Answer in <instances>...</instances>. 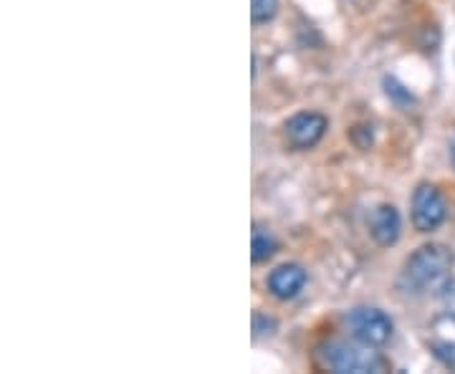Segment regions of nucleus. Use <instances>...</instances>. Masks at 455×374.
<instances>
[{
	"instance_id": "nucleus-5",
	"label": "nucleus",
	"mask_w": 455,
	"mask_h": 374,
	"mask_svg": "<svg viewBox=\"0 0 455 374\" xmlns=\"http://www.w3.org/2000/svg\"><path fill=\"white\" fill-rule=\"evenodd\" d=\"M326 131V116L316 112H301L286 122V137L296 149H311L319 145V139Z\"/></svg>"
},
{
	"instance_id": "nucleus-8",
	"label": "nucleus",
	"mask_w": 455,
	"mask_h": 374,
	"mask_svg": "<svg viewBox=\"0 0 455 374\" xmlns=\"http://www.w3.org/2000/svg\"><path fill=\"white\" fill-rule=\"evenodd\" d=\"M274 253H276V241L260 228L253 230V245H251V259H253V263L268 260Z\"/></svg>"
},
{
	"instance_id": "nucleus-12",
	"label": "nucleus",
	"mask_w": 455,
	"mask_h": 374,
	"mask_svg": "<svg viewBox=\"0 0 455 374\" xmlns=\"http://www.w3.org/2000/svg\"><path fill=\"white\" fill-rule=\"evenodd\" d=\"M451 160H453V167H455V142L453 147H451Z\"/></svg>"
},
{
	"instance_id": "nucleus-11",
	"label": "nucleus",
	"mask_w": 455,
	"mask_h": 374,
	"mask_svg": "<svg viewBox=\"0 0 455 374\" xmlns=\"http://www.w3.org/2000/svg\"><path fill=\"white\" fill-rule=\"evenodd\" d=\"M271 329H276V322L256 314V319H253V331H256V337H259V334H271Z\"/></svg>"
},
{
	"instance_id": "nucleus-6",
	"label": "nucleus",
	"mask_w": 455,
	"mask_h": 374,
	"mask_svg": "<svg viewBox=\"0 0 455 374\" xmlns=\"http://www.w3.org/2000/svg\"><path fill=\"white\" fill-rule=\"evenodd\" d=\"M304 283H307V271L296 263L278 266L276 271L268 276V289L276 298H293L304 289Z\"/></svg>"
},
{
	"instance_id": "nucleus-1",
	"label": "nucleus",
	"mask_w": 455,
	"mask_h": 374,
	"mask_svg": "<svg viewBox=\"0 0 455 374\" xmlns=\"http://www.w3.org/2000/svg\"><path fill=\"white\" fill-rule=\"evenodd\" d=\"M453 256L445 245L430 243L418 248L405 266V281L412 291L435 293L448 286Z\"/></svg>"
},
{
	"instance_id": "nucleus-4",
	"label": "nucleus",
	"mask_w": 455,
	"mask_h": 374,
	"mask_svg": "<svg viewBox=\"0 0 455 374\" xmlns=\"http://www.w3.org/2000/svg\"><path fill=\"white\" fill-rule=\"evenodd\" d=\"M352 331L359 342L382 346L390 342L392 337V319L379 309H357L349 316Z\"/></svg>"
},
{
	"instance_id": "nucleus-9",
	"label": "nucleus",
	"mask_w": 455,
	"mask_h": 374,
	"mask_svg": "<svg viewBox=\"0 0 455 374\" xmlns=\"http://www.w3.org/2000/svg\"><path fill=\"white\" fill-rule=\"evenodd\" d=\"M278 13V0H251V20L259 23H268L271 18Z\"/></svg>"
},
{
	"instance_id": "nucleus-10",
	"label": "nucleus",
	"mask_w": 455,
	"mask_h": 374,
	"mask_svg": "<svg viewBox=\"0 0 455 374\" xmlns=\"http://www.w3.org/2000/svg\"><path fill=\"white\" fill-rule=\"evenodd\" d=\"M433 349H435V357H438L440 362H445L448 367H453L455 370V344H435Z\"/></svg>"
},
{
	"instance_id": "nucleus-3",
	"label": "nucleus",
	"mask_w": 455,
	"mask_h": 374,
	"mask_svg": "<svg viewBox=\"0 0 455 374\" xmlns=\"http://www.w3.org/2000/svg\"><path fill=\"white\" fill-rule=\"evenodd\" d=\"M445 200L433 185H420L412 195V223L420 233H433L445 220Z\"/></svg>"
},
{
	"instance_id": "nucleus-2",
	"label": "nucleus",
	"mask_w": 455,
	"mask_h": 374,
	"mask_svg": "<svg viewBox=\"0 0 455 374\" xmlns=\"http://www.w3.org/2000/svg\"><path fill=\"white\" fill-rule=\"evenodd\" d=\"M322 359L329 370L339 374L385 372L387 370V359L379 352H374L372 344L364 342H329L322 349Z\"/></svg>"
},
{
	"instance_id": "nucleus-7",
	"label": "nucleus",
	"mask_w": 455,
	"mask_h": 374,
	"mask_svg": "<svg viewBox=\"0 0 455 374\" xmlns=\"http://www.w3.org/2000/svg\"><path fill=\"white\" fill-rule=\"evenodd\" d=\"M370 233L379 245H395L400 238V212L392 205H379L370 218Z\"/></svg>"
}]
</instances>
